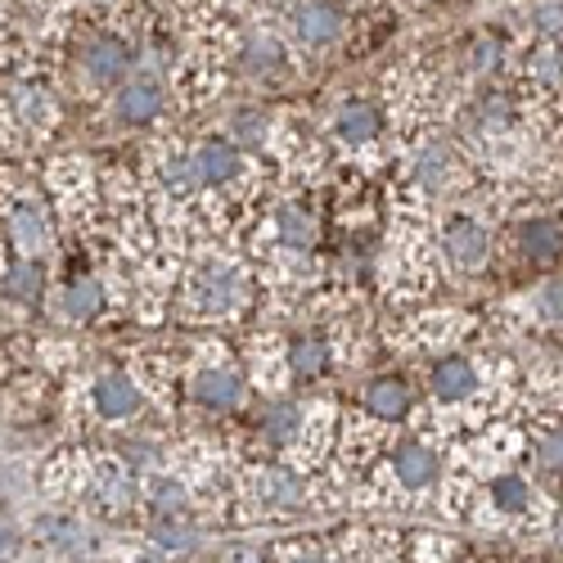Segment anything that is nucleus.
Returning <instances> with one entry per match:
<instances>
[{
	"instance_id": "obj_21",
	"label": "nucleus",
	"mask_w": 563,
	"mask_h": 563,
	"mask_svg": "<svg viewBox=\"0 0 563 563\" xmlns=\"http://www.w3.org/2000/svg\"><path fill=\"white\" fill-rule=\"evenodd\" d=\"M167 96H163V81L158 77H135V81H122L118 86V96H113V113L118 122L126 126H145L163 113Z\"/></svg>"
},
{
	"instance_id": "obj_26",
	"label": "nucleus",
	"mask_w": 563,
	"mask_h": 563,
	"mask_svg": "<svg viewBox=\"0 0 563 563\" xmlns=\"http://www.w3.org/2000/svg\"><path fill=\"white\" fill-rule=\"evenodd\" d=\"M10 234H14L19 253L36 262L45 249H51V217H45V208H41V203L19 199V203L10 208Z\"/></svg>"
},
{
	"instance_id": "obj_22",
	"label": "nucleus",
	"mask_w": 563,
	"mask_h": 563,
	"mask_svg": "<svg viewBox=\"0 0 563 563\" xmlns=\"http://www.w3.org/2000/svg\"><path fill=\"white\" fill-rule=\"evenodd\" d=\"M334 135L343 140V145H352V150L374 145V140L384 135V109L374 104V100H347V104H339Z\"/></svg>"
},
{
	"instance_id": "obj_13",
	"label": "nucleus",
	"mask_w": 563,
	"mask_h": 563,
	"mask_svg": "<svg viewBox=\"0 0 563 563\" xmlns=\"http://www.w3.org/2000/svg\"><path fill=\"white\" fill-rule=\"evenodd\" d=\"M154 180L163 185L167 203H176V208H190L199 195H208L203 185H199V172H195L190 150H180V145H163L154 154Z\"/></svg>"
},
{
	"instance_id": "obj_30",
	"label": "nucleus",
	"mask_w": 563,
	"mask_h": 563,
	"mask_svg": "<svg viewBox=\"0 0 563 563\" xmlns=\"http://www.w3.org/2000/svg\"><path fill=\"white\" fill-rule=\"evenodd\" d=\"M339 559H343V563H410V554L401 550L397 537H374V532L347 537Z\"/></svg>"
},
{
	"instance_id": "obj_8",
	"label": "nucleus",
	"mask_w": 563,
	"mask_h": 563,
	"mask_svg": "<svg viewBox=\"0 0 563 563\" xmlns=\"http://www.w3.org/2000/svg\"><path fill=\"white\" fill-rule=\"evenodd\" d=\"M185 393H190V406L203 410V415H230V410L244 406L249 384H244V374L234 365L217 361V365H199L190 374V384H185Z\"/></svg>"
},
{
	"instance_id": "obj_40",
	"label": "nucleus",
	"mask_w": 563,
	"mask_h": 563,
	"mask_svg": "<svg viewBox=\"0 0 563 563\" xmlns=\"http://www.w3.org/2000/svg\"><path fill=\"white\" fill-rule=\"evenodd\" d=\"M14 554H19V528L0 523V563H5V559H14Z\"/></svg>"
},
{
	"instance_id": "obj_23",
	"label": "nucleus",
	"mask_w": 563,
	"mask_h": 563,
	"mask_svg": "<svg viewBox=\"0 0 563 563\" xmlns=\"http://www.w3.org/2000/svg\"><path fill=\"white\" fill-rule=\"evenodd\" d=\"M523 446H528V460L541 478L563 483V406H559V415L541 419V424L523 438Z\"/></svg>"
},
{
	"instance_id": "obj_4",
	"label": "nucleus",
	"mask_w": 563,
	"mask_h": 563,
	"mask_svg": "<svg viewBox=\"0 0 563 563\" xmlns=\"http://www.w3.org/2000/svg\"><path fill=\"white\" fill-rule=\"evenodd\" d=\"M442 478V451L429 442V438H401L384 451V483L401 496V500H415L433 492Z\"/></svg>"
},
{
	"instance_id": "obj_12",
	"label": "nucleus",
	"mask_w": 563,
	"mask_h": 563,
	"mask_svg": "<svg viewBox=\"0 0 563 563\" xmlns=\"http://www.w3.org/2000/svg\"><path fill=\"white\" fill-rule=\"evenodd\" d=\"M140 406H145V393H140V384L126 369H104L100 379L90 384V410H96L104 424H126V419L140 415Z\"/></svg>"
},
{
	"instance_id": "obj_29",
	"label": "nucleus",
	"mask_w": 563,
	"mask_h": 563,
	"mask_svg": "<svg viewBox=\"0 0 563 563\" xmlns=\"http://www.w3.org/2000/svg\"><path fill=\"white\" fill-rule=\"evenodd\" d=\"M10 109H14L19 126L32 131V135H45V131L55 126V104H51V96H45L41 86H14Z\"/></svg>"
},
{
	"instance_id": "obj_7",
	"label": "nucleus",
	"mask_w": 563,
	"mask_h": 563,
	"mask_svg": "<svg viewBox=\"0 0 563 563\" xmlns=\"http://www.w3.org/2000/svg\"><path fill=\"white\" fill-rule=\"evenodd\" d=\"M289 32H294V41L302 45V51L324 55L343 41L347 14H343V5H334V0H298V5L289 10Z\"/></svg>"
},
{
	"instance_id": "obj_10",
	"label": "nucleus",
	"mask_w": 563,
	"mask_h": 563,
	"mask_svg": "<svg viewBox=\"0 0 563 563\" xmlns=\"http://www.w3.org/2000/svg\"><path fill=\"white\" fill-rule=\"evenodd\" d=\"M464 172H468V167H464V154L451 145V140H424V145H419V154H415V163H410L415 185H419V190H424L429 199H433V195H446Z\"/></svg>"
},
{
	"instance_id": "obj_24",
	"label": "nucleus",
	"mask_w": 563,
	"mask_h": 563,
	"mask_svg": "<svg viewBox=\"0 0 563 563\" xmlns=\"http://www.w3.org/2000/svg\"><path fill=\"white\" fill-rule=\"evenodd\" d=\"M307 406L302 401H275L266 415H262V424H257V433H262V442L271 446V451H298V442H302V433H307Z\"/></svg>"
},
{
	"instance_id": "obj_31",
	"label": "nucleus",
	"mask_w": 563,
	"mask_h": 563,
	"mask_svg": "<svg viewBox=\"0 0 563 563\" xmlns=\"http://www.w3.org/2000/svg\"><path fill=\"white\" fill-rule=\"evenodd\" d=\"M505 64V41L500 36H474L464 45V59H460V68L468 73V77H492L496 68Z\"/></svg>"
},
{
	"instance_id": "obj_3",
	"label": "nucleus",
	"mask_w": 563,
	"mask_h": 563,
	"mask_svg": "<svg viewBox=\"0 0 563 563\" xmlns=\"http://www.w3.org/2000/svg\"><path fill=\"white\" fill-rule=\"evenodd\" d=\"M234 500L244 505V514H266V519H285V514H302L307 509V474L294 464L279 460H262L249 464L240 483H234Z\"/></svg>"
},
{
	"instance_id": "obj_27",
	"label": "nucleus",
	"mask_w": 563,
	"mask_h": 563,
	"mask_svg": "<svg viewBox=\"0 0 563 563\" xmlns=\"http://www.w3.org/2000/svg\"><path fill=\"white\" fill-rule=\"evenodd\" d=\"M203 545V532L195 528V519H154L150 523V550H158L163 559H190Z\"/></svg>"
},
{
	"instance_id": "obj_38",
	"label": "nucleus",
	"mask_w": 563,
	"mask_h": 563,
	"mask_svg": "<svg viewBox=\"0 0 563 563\" xmlns=\"http://www.w3.org/2000/svg\"><path fill=\"white\" fill-rule=\"evenodd\" d=\"M532 27L541 41H559L563 36V0H541L532 10Z\"/></svg>"
},
{
	"instance_id": "obj_41",
	"label": "nucleus",
	"mask_w": 563,
	"mask_h": 563,
	"mask_svg": "<svg viewBox=\"0 0 563 563\" xmlns=\"http://www.w3.org/2000/svg\"><path fill=\"white\" fill-rule=\"evenodd\" d=\"M554 532H559V541H563V509H559V519H554Z\"/></svg>"
},
{
	"instance_id": "obj_1",
	"label": "nucleus",
	"mask_w": 563,
	"mask_h": 563,
	"mask_svg": "<svg viewBox=\"0 0 563 563\" xmlns=\"http://www.w3.org/2000/svg\"><path fill=\"white\" fill-rule=\"evenodd\" d=\"M185 316L190 320H240L253 302V275L225 257V253H212L203 262H195V271L185 275Z\"/></svg>"
},
{
	"instance_id": "obj_11",
	"label": "nucleus",
	"mask_w": 563,
	"mask_h": 563,
	"mask_svg": "<svg viewBox=\"0 0 563 563\" xmlns=\"http://www.w3.org/2000/svg\"><path fill=\"white\" fill-rule=\"evenodd\" d=\"M442 253L455 271H483L487 257H492V230L478 217L460 212L442 225Z\"/></svg>"
},
{
	"instance_id": "obj_16",
	"label": "nucleus",
	"mask_w": 563,
	"mask_h": 563,
	"mask_svg": "<svg viewBox=\"0 0 563 563\" xmlns=\"http://www.w3.org/2000/svg\"><path fill=\"white\" fill-rule=\"evenodd\" d=\"M271 240L279 253H311L320 240V221L302 199H279L271 212Z\"/></svg>"
},
{
	"instance_id": "obj_35",
	"label": "nucleus",
	"mask_w": 563,
	"mask_h": 563,
	"mask_svg": "<svg viewBox=\"0 0 563 563\" xmlns=\"http://www.w3.org/2000/svg\"><path fill=\"white\" fill-rule=\"evenodd\" d=\"M230 131H234V145H249V150H257V145H266L271 122H266V113H262V109H244V113H234Z\"/></svg>"
},
{
	"instance_id": "obj_14",
	"label": "nucleus",
	"mask_w": 563,
	"mask_h": 563,
	"mask_svg": "<svg viewBox=\"0 0 563 563\" xmlns=\"http://www.w3.org/2000/svg\"><path fill=\"white\" fill-rule=\"evenodd\" d=\"M81 73L96 90H109V86H122L126 73H131V51L122 36H90L81 45Z\"/></svg>"
},
{
	"instance_id": "obj_2",
	"label": "nucleus",
	"mask_w": 563,
	"mask_h": 563,
	"mask_svg": "<svg viewBox=\"0 0 563 563\" xmlns=\"http://www.w3.org/2000/svg\"><path fill=\"white\" fill-rule=\"evenodd\" d=\"M464 514H474L487 532H505L509 523H537L541 492L519 468H496V474L483 478V487L468 492Z\"/></svg>"
},
{
	"instance_id": "obj_9",
	"label": "nucleus",
	"mask_w": 563,
	"mask_h": 563,
	"mask_svg": "<svg viewBox=\"0 0 563 563\" xmlns=\"http://www.w3.org/2000/svg\"><path fill=\"white\" fill-rule=\"evenodd\" d=\"M195 158V172H199V185L203 190H230V185H240L249 176V163L240 154V145L225 135H208L190 150Z\"/></svg>"
},
{
	"instance_id": "obj_25",
	"label": "nucleus",
	"mask_w": 563,
	"mask_h": 563,
	"mask_svg": "<svg viewBox=\"0 0 563 563\" xmlns=\"http://www.w3.org/2000/svg\"><path fill=\"white\" fill-rule=\"evenodd\" d=\"M514 240H519V253L532 266H550V262L563 257V221H554V217H528V221H519V230H514Z\"/></svg>"
},
{
	"instance_id": "obj_33",
	"label": "nucleus",
	"mask_w": 563,
	"mask_h": 563,
	"mask_svg": "<svg viewBox=\"0 0 563 563\" xmlns=\"http://www.w3.org/2000/svg\"><path fill=\"white\" fill-rule=\"evenodd\" d=\"M271 554H275L279 563H343L330 541H311V537H298V541L279 545V550H271Z\"/></svg>"
},
{
	"instance_id": "obj_17",
	"label": "nucleus",
	"mask_w": 563,
	"mask_h": 563,
	"mask_svg": "<svg viewBox=\"0 0 563 563\" xmlns=\"http://www.w3.org/2000/svg\"><path fill=\"white\" fill-rule=\"evenodd\" d=\"M36 541L64 563H90V554H96V532L68 519V514H45V519H36Z\"/></svg>"
},
{
	"instance_id": "obj_37",
	"label": "nucleus",
	"mask_w": 563,
	"mask_h": 563,
	"mask_svg": "<svg viewBox=\"0 0 563 563\" xmlns=\"http://www.w3.org/2000/svg\"><path fill=\"white\" fill-rule=\"evenodd\" d=\"M532 311H537L545 324H563V275L545 279V285L532 294Z\"/></svg>"
},
{
	"instance_id": "obj_34",
	"label": "nucleus",
	"mask_w": 563,
	"mask_h": 563,
	"mask_svg": "<svg viewBox=\"0 0 563 563\" xmlns=\"http://www.w3.org/2000/svg\"><path fill=\"white\" fill-rule=\"evenodd\" d=\"M5 294L14 298V302H36L41 298V266L27 257V262H14L10 271H5Z\"/></svg>"
},
{
	"instance_id": "obj_39",
	"label": "nucleus",
	"mask_w": 563,
	"mask_h": 563,
	"mask_svg": "<svg viewBox=\"0 0 563 563\" xmlns=\"http://www.w3.org/2000/svg\"><path fill=\"white\" fill-rule=\"evenodd\" d=\"M212 563H275V554L262 545H225Z\"/></svg>"
},
{
	"instance_id": "obj_5",
	"label": "nucleus",
	"mask_w": 563,
	"mask_h": 563,
	"mask_svg": "<svg viewBox=\"0 0 563 563\" xmlns=\"http://www.w3.org/2000/svg\"><path fill=\"white\" fill-rule=\"evenodd\" d=\"M429 397L438 406H478L487 397V379H483V365L474 356H442L429 365Z\"/></svg>"
},
{
	"instance_id": "obj_32",
	"label": "nucleus",
	"mask_w": 563,
	"mask_h": 563,
	"mask_svg": "<svg viewBox=\"0 0 563 563\" xmlns=\"http://www.w3.org/2000/svg\"><path fill=\"white\" fill-rule=\"evenodd\" d=\"M528 77L541 86V90H554V86H563V51L554 41H541L537 51L528 55Z\"/></svg>"
},
{
	"instance_id": "obj_28",
	"label": "nucleus",
	"mask_w": 563,
	"mask_h": 563,
	"mask_svg": "<svg viewBox=\"0 0 563 563\" xmlns=\"http://www.w3.org/2000/svg\"><path fill=\"white\" fill-rule=\"evenodd\" d=\"M55 311H59V320H68V324H86V320H96V316L104 311V289L96 285V279H73V285L59 289Z\"/></svg>"
},
{
	"instance_id": "obj_18",
	"label": "nucleus",
	"mask_w": 563,
	"mask_h": 563,
	"mask_svg": "<svg viewBox=\"0 0 563 563\" xmlns=\"http://www.w3.org/2000/svg\"><path fill=\"white\" fill-rule=\"evenodd\" d=\"M334 365V339L324 334H294L279 343V374H294V379H316Z\"/></svg>"
},
{
	"instance_id": "obj_6",
	"label": "nucleus",
	"mask_w": 563,
	"mask_h": 563,
	"mask_svg": "<svg viewBox=\"0 0 563 563\" xmlns=\"http://www.w3.org/2000/svg\"><path fill=\"white\" fill-rule=\"evenodd\" d=\"M135 492H140V483H131L122 460H96L81 478V500L90 505V514H100V519H122L135 505Z\"/></svg>"
},
{
	"instance_id": "obj_15",
	"label": "nucleus",
	"mask_w": 563,
	"mask_h": 563,
	"mask_svg": "<svg viewBox=\"0 0 563 563\" xmlns=\"http://www.w3.org/2000/svg\"><path fill=\"white\" fill-rule=\"evenodd\" d=\"M135 500L145 505L150 523H154V519H190L195 487H190V478H180V474H158V468H154V474L140 483Z\"/></svg>"
},
{
	"instance_id": "obj_19",
	"label": "nucleus",
	"mask_w": 563,
	"mask_h": 563,
	"mask_svg": "<svg viewBox=\"0 0 563 563\" xmlns=\"http://www.w3.org/2000/svg\"><path fill=\"white\" fill-rule=\"evenodd\" d=\"M240 68L253 77V81H275V77H285L294 64H289V45L279 41L275 32L257 27L253 36H244L240 45Z\"/></svg>"
},
{
	"instance_id": "obj_20",
	"label": "nucleus",
	"mask_w": 563,
	"mask_h": 563,
	"mask_svg": "<svg viewBox=\"0 0 563 563\" xmlns=\"http://www.w3.org/2000/svg\"><path fill=\"white\" fill-rule=\"evenodd\" d=\"M365 415L374 424H401V419L415 410V393L401 374H379L374 384H365V397H361Z\"/></svg>"
},
{
	"instance_id": "obj_36",
	"label": "nucleus",
	"mask_w": 563,
	"mask_h": 563,
	"mask_svg": "<svg viewBox=\"0 0 563 563\" xmlns=\"http://www.w3.org/2000/svg\"><path fill=\"white\" fill-rule=\"evenodd\" d=\"M455 554H460V545H455V537H415L410 541V563H455Z\"/></svg>"
}]
</instances>
